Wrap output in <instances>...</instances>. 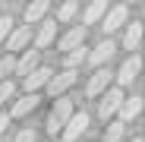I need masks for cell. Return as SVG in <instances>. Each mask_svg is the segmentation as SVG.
Instances as JSON below:
<instances>
[{"mask_svg": "<svg viewBox=\"0 0 145 142\" xmlns=\"http://www.w3.org/2000/svg\"><path fill=\"white\" fill-rule=\"evenodd\" d=\"M76 114V107H72V98H57L54 111L47 114V133H57L69 123V117Z\"/></svg>", "mask_w": 145, "mask_h": 142, "instance_id": "1", "label": "cell"}, {"mask_svg": "<svg viewBox=\"0 0 145 142\" xmlns=\"http://www.w3.org/2000/svg\"><path fill=\"white\" fill-rule=\"evenodd\" d=\"M13 95H16V85H13L10 79H7V82H0V104H7Z\"/></svg>", "mask_w": 145, "mask_h": 142, "instance_id": "23", "label": "cell"}, {"mask_svg": "<svg viewBox=\"0 0 145 142\" xmlns=\"http://www.w3.org/2000/svg\"><path fill=\"white\" fill-rule=\"evenodd\" d=\"M85 60H88V51H85V44H82V47H76V51L66 54V69H76V66L85 63Z\"/></svg>", "mask_w": 145, "mask_h": 142, "instance_id": "19", "label": "cell"}, {"mask_svg": "<svg viewBox=\"0 0 145 142\" xmlns=\"http://www.w3.org/2000/svg\"><path fill=\"white\" fill-rule=\"evenodd\" d=\"M76 79H79V73H76V69H63V73L51 76V82H47V92L57 98V95H63L66 88H72V85H76Z\"/></svg>", "mask_w": 145, "mask_h": 142, "instance_id": "6", "label": "cell"}, {"mask_svg": "<svg viewBox=\"0 0 145 142\" xmlns=\"http://www.w3.org/2000/svg\"><path fill=\"white\" fill-rule=\"evenodd\" d=\"M126 16H129V7H123V3H117V7H110L107 13H104V19H101V29L110 35V32H117L120 26H126Z\"/></svg>", "mask_w": 145, "mask_h": 142, "instance_id": "4", "label": "cell"}, {"mask_svg": "<svg viewBox=\"0 0 145 142\" xmlns=\"http://www.w3.org/2000/svg\"><path fill=\"white\" fill-rule=\"evenodd\" d=\"M29 41H32V26H16L7 38V51H22Z\"/></svg>", "mask_w": 145, "mask_h": 142, "instance_id": "12", "label": "cell"}, {"mask_svg": "<svg viewBox=\"0 0 145 142\" xmlns=\"http://www.w3.org/2000/svg\"><path fill=\"white\" fill-rule=\"evenodd\" d=\"M139 41H142V22H133V26L126 29V38H123V44L129 47V51H136V47H139Z\"/></svg>", "mask_w": 145, "mask_h": 142, "instance_id": "18", "label": "cell"}, {"mask_svg": "<svg viewBox=\"0 0 145 142\" xmlns=\"http://www.w3.org/2000/svg\"><path fill=\"white\" fill-rule=\"evenodd\" d=\"M114 54H117V44H114L110 38H104L101 44H95L91 51H88V63H95V66L101 69V66H104V63H107V60H110Z\"/></svg>", "mask_w": 145, "mask_h": 142, "instance_id": "7", "label": "cell"}, {"mask_svg": "<svg viewBox=\"0 0 145 142\" xmlns=\"http://www.w3.org/2000/svg\"><path fill=\"white\" fill-rule=\"evenodd\" d=\"M120 123H129V120H136V117L142 114V98H139V95H133V98H123V104H120Z\"/></svg>", "mask_w": 145, "mask_h": 142, "instance_id": "11", "label": "cell"}, {"mask_svg": "<svg viewBox=\"0 0 145 142\" xmlns=\"http://www.w3.org/2000/svg\"><path fill=\"white\" fill-rule=\"evenodd\" d=\"M13 66H16V57H3V60H0V82H7V76L13 73Z\"/></svg>", "mask_w": 145, "mask_h": 142, "instance_id": "22", "label": "cell"}, {"mask_svg": "<svg viewBox=\"0 0 145 142\" xmlns=\"http://www.w3.org/2000/svg\"><path fill=\"white\" fill-rule=\"evenodd\" d=\"M123 98H126V95L120 92V88H107V92L101 95V104H98V114H101V120L114 117V114L120 111V104H123Z\"/></svg>", "mask_w": 145, "mask_h": 142, "instance_id": "2", "label": "cell"}, {"mask_svg": "<svg viewBox=\"0 0 145 142\" xmlns=\"http://www.w3.org/2000/svg\"><path fill=\"white\" fill-rule=\"evenodd\" d=\"M85 130H88V114H85V111H76V114L69 117V123L63 126V139H66V142H76Z\"/></svg>", "mask_w": 145, "mask_h": 142, "instance_id": "5", "label": "cell"}, {"mask_svg": "<svg viewBox=\"0 0 145 142\" xmlns=\"http://www.w3.org/2000/svg\"><path fill=\"white\" fill-rule=\"evenodd\" d=\"M38 101H41L38 92H35V95H25V98H19V101L13 104V111H10V120H13V117H25V114H32V111L38 107Z\"/></svg>", "mask_w": 145, "mask_h": 142, "instance_id": "15", "label": "cell"}, {"mask_svg": "<svg viewBox=\"0 0 145 142\" xmlns=\"http://www.w3.org/2000/svg\"><path fill=\"white\" fill-rule=\"evenodd\" d=\"M85 44V26H72L63 38H60V51H76Z\"/></svg>", "mask_w": 145, "mask_h": 142, "instance_id": "13", "label": "cell"}, {"mask_svg": "<svg viewBox=\"0 0 145 142\" xmlns=\"http://www.w3.org/2000/svg\"><path fill=\"white\" fill-rule=\"evenodd\" d=\"M139 66H142V60H139V54H133L129 60H123V66H120V73H114V79L120 82V85H129L136 76H139Z\"/></svg>", "mask_w": 145, "mask_h": 142, "instance_id": "10", "label": "cell"}, {"mask_svg": "<svg viewBox=\"0 0 145 142\" xmlns=\"http://www.w3.org/2000/svg\"><path fill=\"white\" fill-rule=\"evenodd\" d=\"M57 38V22L54 19H47V22H41V29H38V35H35V51H41V47H47Z\"/></svg>", "mask_w": 145, "mask_h": 142, "instance_id": "14", "label": "cell"}, {"mask_svg": "<svg viewBox=\"0 0 145 142\" xmlns=\"http://www.w3.org/2000/svg\"><path fill=\"white\" fill-rule=\"evenodd\" d=\"M133 142H142V139H133Z\"/></svg>", "mask_w": 145, "mask_h": 142, "instance_id": "27", "label": "cell"}, {"mask_svg": "<svg viewBox=\"0 0 145 142\" xmlns=\"http://www.w3.org/2000/svg\"><path fill=\"white\" fill-rule=\"evenodd\" d=\"M38 60H41V51H32V47H29V51H25V54H22V57L16 60V66H13V73H16V76H22V79H25L29 73H35V69L41 66Z\"/></svg>", "mask_w": 145, "mask_h": 142, "instance_id": "8", "label": "cell"}, {"mask_svg": "<svg viewBox=\"0 0 145 142\" xmlns=\"http://www.w3.org/2000/svg\"><path fill=\"white\" fill-rule=\"evenodd\" d=\"M110 79H114V73H110V69L107 66H101V69H95V76L88 79V98H101V95L110 88Z\"/></svg>", "mask_w": 145, "mask_h": 142, "instance_id": "3", "label": "cell"}, {"mask_svg": "<svg viewBox=\"0 0 145 142\" xmlns=\"http://www.w3.org/2000/svg\"><path fill=\"white\" fill-rule=\"evenodd\" d=\"M7 126H10V114H0V136L7 133Z\"/></svg>", "mask_w": 145, "mask_h": 142, "instance_id": "26", "label": "cell"}, {"mask_svg": "<svg viewBox=\"0 0 145 142\" xmlns=\"http://www.w3.org/2000/svg\"><path fill=\"white\" fill-rule=\"evenodd\" d=\"M10 32H13V19H10V16H3V19H0V41H7V38H10Z\"/></svg>", "mask_w": 145, "mask_h": 142, "instance_id": "24", "label": "cell"}, {"mask_svg": "<svg viewBox=\"0 0 145 142\" xmlns=\"http://www.w3.org/2000/svg\"><path fill=\"white\" fill-rule=\"evenodd\" d=\"M76 10H79V7L72 3V0H66V3H63V7L57 10V19H54V22H69L72 16H76Z\"/></svg>", "mask_w": 145, "mask_h": 142, "instance_id": "21", "label": "cell"}, {"mask_svg": "<svg viewBox=\"0 0 145 142\" xmlns=\"http://www.w3.org/2000/svg\"><path fill=\"white\" fill-rule=\"evenodd\" d=\"M123 133H126V126L120 123V120H114V123H107V130H104V142H120Z\"/></svg>", "mask_w": 145, "mask_h": 142, "instance_id": "20", "label": "cell"}, {"mask_svg": "<svg viewBox=\"0 0 145 142\" xmlns=\"http://www.w3.org/2000/svg\"><path fill=\"white\" fill-rule=\"evenodd\" d=\"M51 76H54V69H51V66H38L35 73H29L25 79H22V85H25V92H29V95H35V88L47 85V82H51Z\"/></svg>", "mask_w": 145, "mask_h": 142, "instance_id": "9", "label": "cell"}, {"mask_svg": "<svg viewBox=\"0 0 145 142\" xmlns=\"http://www.w3.org/2000/svg\"><path fill=\"white\" fill-rule=\"evenodd\" d=\"M13 142H35V133H32V130L25 126V130H19V136H16Z\"/></svg>", "mask_w": 145, "mask_h": 142, "instance_id": "25", "label": "cell"}, {"mask_svg": "<svg viewBox=\"0 0 145 142\" xmlns=\"http://www.w3.org/2000/svg\"><path fill=\"white\" fill-rule=\"evenodd\" d=\"M104 13H107V0H95V3H88V7H85L82 22H85V26H95L98 19H104Z\"/></svg>", "mask_w": 145, "mask_h": 142, "instance_id": "16", "label": "cell"}, {"mask_svg": "<svg viewBox=\"0 0 145 142\" xmlns=\"http://www.w3.org/2000/svg\"><path fill=\"white\" fill-rule=\"evenodd\" d=\"M47 10H51V3H47V0H35V3H29V7H25V26H35V22H41Z\"/></svg>", "mask_w": 145, "mask_h": 142, "instance_id": "17", "label": "cell"}]
</instances>
